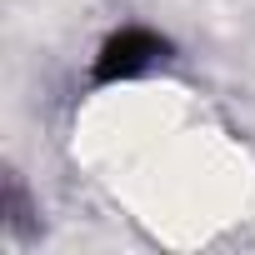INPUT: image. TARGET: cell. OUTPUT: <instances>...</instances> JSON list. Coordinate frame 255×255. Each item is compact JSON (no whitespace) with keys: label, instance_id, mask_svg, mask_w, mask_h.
Instances as JSON below:
<instances>
[{"label":"cell","instance_id":"obj_1","mask_svg":"<svg viewBox=\"0 0 255 255\" xmlns=\"http://www.w3.org/2000/svg\"><path fill=\"white\" fill-rule=\"evenodd\" d=\"M165 50H170V45H165L155 30H145V25H125L120 35H110V40L100 45V55H95V80H100V85L135 80V75H145L150 65H160Z\"/></svg>","mask_w":255,"mask_h":255}]
</instances>
